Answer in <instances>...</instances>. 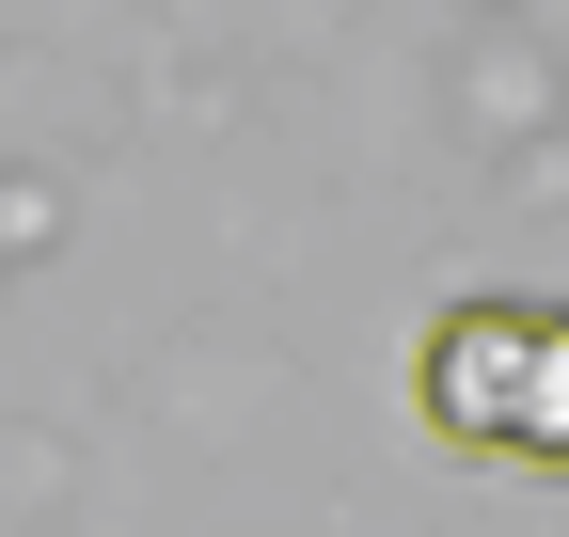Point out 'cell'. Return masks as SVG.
Segmentation results:
<instances>
[{"mask_svg":"<svg viewBox=\"0 0 569 537\" xmlns=\"http://www.w3.org/2000/svg\"><path fill=\"white\" fill-rule=\"evenodd\" d=\"M427 412L490 458H569V316L522 301H459L427 332Z\"/></svg>","mask_w":569,"mask_h":537,"instance_id":"1","label":"cell"}]
</instances>
